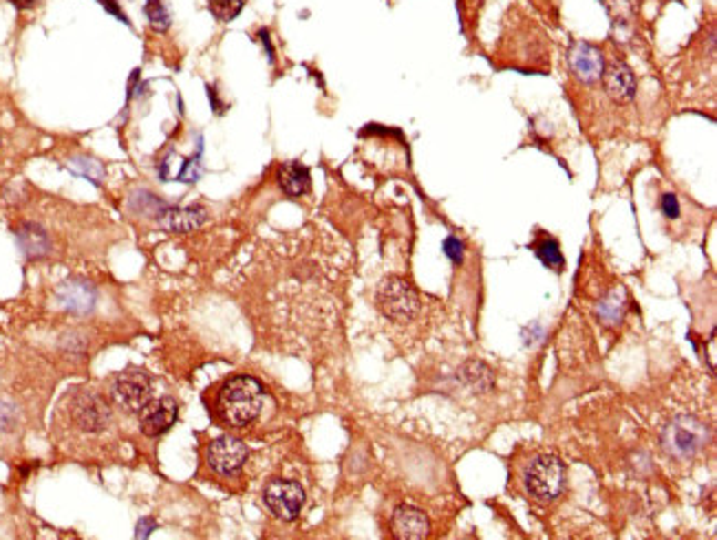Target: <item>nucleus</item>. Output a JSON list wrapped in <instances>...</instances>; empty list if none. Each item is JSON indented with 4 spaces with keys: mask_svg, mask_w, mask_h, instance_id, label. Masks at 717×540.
Instances as JSON below:
<instances>
[{
    "mask_svg": "<svg viewBox=\"0 0 717 540\" xmlns=\"http://www.w3.org/2000/svg\"><path fill=\"white\" fill-rule=\"evenodd\" d=\"M265 392L259 380L250 375H237L228 380L219 392V415L228 426L245 428L263 411Z\"/></svg>",
    "mask_w": 717,
    "mask_h": 540,
    "instance_id": "f257e3e1",
    "label": "nucleus"
},
{
    "mask_svg": "<svg viewBox=\"0 0 717 540\" xmlns=\"http://www.w3.org/2000/svg\"><path fill=\"white\" fill-rule=\"evenodd\" d=\"M709 439V430L695 417H675L662 430V448L675 459H691L698 450L704 448Z\"/></svg>",
    "mask_w": 717,
    "mask_h": 540,
    "instance_id": "f03ea898",
    "label": "nucleus"
},
{
    "mask_svg": "<svg viewBox=\"0 0 717 540\" xmlns=\"http://www.w3.org/2000/svg\"><path fill=\"white\" fill-rule=\"evenodd\" d=\"M375 302H378L380 311L389 320H395V322H408L420 311V296L405 278L397 276L384 278L380 282Z\"/></svg>",
    "mask_w": 717,
    "mask_h": 540,
    "instance_id": "7ed1b4c3",
    "label": "nucleus"
},
{
    "mask_svg": "<svg viewBox=\"0 0 717 540\" xmlns=\"http://www.w3.org/2000/svg\"><path fill=\"white\" fill-rule=\"evenodd\" d=\"M565 464L554 454H541L528 465L526 487L537 501H554L565 487Z\"/></svg>",
    "mask_w": 717,
    "mask_h": 540,
    "instance_id": "20e7f679",
    "label": "nucleus"
},
{
    "mask_svg": "<svg viewBox=\"0 0 717 540\" xmlns=\"http://www.w3.org/2000/svg\"><path fill=\"white\" fill-rule=\"evenodd\" d=\"M263 501L268 510L281 521H294L305 505V490L301 484L287 479L270 481L263 492Z\"/></svg>",
    "mask_w": 717,
    "mask_h": 540,
    "instance_id": "39448f33",
    "label": "nucleus"
},
{
    "mask_svg": "<svg viewBox=\"0 0 717 540\" xmlns=\"http://www.w3.org/2000/svg\"><path fill=\"white\" fill-rule=\"evenodd\" d=\"M153 397V380L144 371L128 369L113 382V400L128 413H139Z\"/></svg>",
    "mask_w": 717,
    "mask_h": 540,
    "instance_id": "423d86ee",
    "label": "nucleus"
},
{
    "mask_svg": "<svg viewBox=\"0 0 717 540\" xmlns=\"http://www.w3.org/2000/svg\"><path fill=\"white\" fill-rule=\"evenodd\" d=\"M248 461V445L234 437H219L208 445V465L217 474L232 476Z\"/></svg>",
    "mask_w": 717,
    "mask_h": 540,
    "instance_id": "0eeeda50",
    "label": "nucleus"
},
{
    "mask_svg": "<svg viewBox=\"0 0 717 540\" xmlns=\"http://www.w3.org/2000/svg\"><path fill=\"white\" fill-rule=\"evenodd\" d=\"M177 415H179V408H177V402L170 400V397L150 400L139 411L141 433H144L146 437H159V434L169 433V430L175 426Z\"/></svg>",
    "mask_w": 717,
    "mask_h": 540,
    "instance_id": "6e6552de",
    "label": "nucleus"
},
{
    "mask_svg": "<svg viewBox=\"0 0 717 540\" xmlns=\"http://www.w3.org/2000/svg\"><path fill=\"white\" fill-rule=\"evenodd\" d=\"M603 66V54H600L594 45H589V42H577V45L569 49V69H572V73L580 82L591 84L600 80Z\"/></svg>",
    "mask_w": 717,
    "mask_h": 540,
    "instance_id": "1a4fd4ad",
    "label": "nucleus"
},
{
    "mask_svg": "<svg viewBox=\"0 0 717 540\" xmlns=\"http://www.w3.org/2000/svg\"><path fill=\"white\" fill-rule=\"evenodd\" d=\"M603 82H605V91L614 102L627 104L636 97V77H633V71L625 62L614 60L609 65L603 66Z\"/></svg>",
    "mask_w": 717,
    "mask_h": 540,
    "instance_id": "9d476101",
    "label": "nucleus"
},
{
    "mask_svg": "<svg viewBox=\"0 0 717 540\" xmlns=\"http://www.w3.org/2000/svg\"><path fill=\"white\" fill-rule=\"evenodd\" d=\"M73 422L77 423L82 430H102L108 423V417H111V411H108L107 402L102 397L91 395V392H85L80 395L73 403Z\"/></svg>",
    "mask_w": 717,
    "mask_h": 540,
    "instance_id": "9b49d317",
    "label": "nucleus"
},
{
    "mask_svg": "<svg viewBox=\"0 0 717 540\" xmlns=\"http://www.w3.org/2000/svg\"><path fill=\"white\" fill-rule=\"evenodd\" d=\"M395 538L400 540H422L431 534V521L422 510L411 505H400L391 518Z\"/></svg>",
    "mask_w": 717,
    "mask_h": 540,
    "instance_id": "f8f14e48",
    "label": "nucleus"
},
{
    "mask_svg": "<svg viewBox=\"0 0 717 540\" xmlns=\"http://www.w3.org/2000/svg\"><path fill=\"white\" fill-rule=\"evenodd\" d=\"M206 221H208V212L199 206L170 208L159 217V223L164 225L166 229H170V232H179V234L195 232V229L201 228V225Z\"/></svg>",
    "mask_w": 717,
    "mask_h": 540,
    "instance_id": "ddd939ff",
    "label": "nucleus"
},
{
    "mask_svg": "<svg viewBox=\"0 0 717 540\" xmlns=\"http://www.w3.org/2000/svg\"><path fill=\"white\" fill-rule=\"evenodd\" d=\"M57 301L69 311L87 313L96 305V291L87 282H67L57 290Z\"/></svg>",
    "mask_w": 717,
    "mask_h": 540,
    "instance_id": "4468645a",
    "label": "nucleus"
},
{
    "mask_svg": "<svg viewBox=\"0 0 717 540\" xmlns=\"http://www.w3.org/2000/svg\"><path fill=\"white\" fill-rule=\"evenodd\" d=\"M279 186L287 197H302L312 188L310 170L302 164H298V161L282 164L279 168Z\"/></svg>",
    "mask_w": 717,
    "mask_h": 540,
    "instance_id": "2eb2a0df",
    "label": "nucleus"
},
{
    "mask_svg": "<svg viewBox=\"0 0 717 540\" xmlns=\"http://www.w3.org/2000/svg\"><path fill=\"white\" fill-rule=\"evenodd\" d=\"M18 240L20 248L29 259H40V256L49 251V239H46L45 229H40L38 225H23L18 232Z\"/></svg>",
    "mask_w": 717,
    "mask_h": 540,
    "instance_id": "dca6fc26",
    "label": "nucleus"
},
{
    "mask_svg": "<svg viewBox=\"0 0 717 540\" xmlns=\"http://www.w3.org/2000/svg\"><path fill=\"white\" fill-rule=\"evenodd\" d=\"M625 291L614 290L611 293H607V298H603V302L599 305V318L603 320L605 324H619L620 318L625 316Z\"/></svg>",
    "mask_w": 717,
    "mask_h": 540,
    "instance_id": "f3484780",
    "label": "nucleus"
},
{
    "mask_svg": "<svg viewBox=\"0 0 717 540\" xmlns=\"http://www.w3.org/2000/svg\"><path fill=\"white\" fill-rule=\"evenodd\" d=\"M146 18H149L150 27L157 31H166L170 27V14L164 7L161 0H146Z\"/></svg>",
    "mask_w": 717,
    "mask_h": 540,
    "instance_id": "a211bd4d",
    "label": "nucleus"
},
{
    "mask_svg": "<svg viewBox=\"0 0 717 540\" xmlns=\"http://www.w3.org/2000/svg\"><path fill=\"white\" fill-rule=\"evenodd\" d=\"M210 14L221 23H230L241 14L243 9V0H210Z\"/></svg>",
    "mask_w": 717,
    "mask_h": 540,
    "instance_id": "6ab92c4d",
    "label": "nucleus"
},
{
    "mask_svg": "<svg viewBox=\"0 0 717 540\" xmlns=\"http://www.w3.org/2000/svg\"><path fill=\"white\" fill-rule=\"evenodd\" d=\"M537 256L548 267H554V270L563 265V254H561V250H558V243L554 239H543L541 243L537 245Z\"/></svg>",
    "mask_w": 717,
    "mask_h": 540,
    "instance_id": "aec40b11",
    "label": "nucleus"
},
{
    "mask_svg": "<svg viewBox=\"0 0 717 540\" xmlns=\"http://www.w3.org/2000/svg\"><path fill=\"white\" fill-rule=\"evenodd\" d=\"M444 254H446L453 263H462V259H464L462 240L455 239V236H450V239L444 240Z\"/></svg>",
    "mask_w": 717,
    "mask_h": 540,
    "instance_id": "412c9836",
    "label": "nucleus"
},
{
    "mask_svg": "<svg viewBox=\"0 0 717 540\" xmlns=\"http://www.w3.org/2000/svg\"><path fill=\"white\" fill-rule=\"evenodd\" d=\"M73 170L85 172L91 181H97L99 177H102V168H99L97 164H93L91 159H76L73 161Z\"/></svg>",
    "mask_w": 717,
    "mask_h": 540,
    "instance_id": "4be33fe9",
    "label": "nucleus"
},
{
    "mask_svg": "<svg viewBox=\"0 0 717 540\" xmlns=\"http://www.w3.org/2000/svg\"><path fill=\"white\" fill-rule=\"evenodd\" d=\"M661 208H662L664 217H667V219H678L680 217V203H678V199L673 197V194H662Z\"/></svg>",
    "mask_w": 717,
    "mask_h": 540,
    "instance_id": "5701e85b",
    "label": "nucleus"
},
{
    "mask_svg": "<svg viewBox=\"0 0 717 540\" xmlns=\"http://www.w3.org/2000/svg\"><path fill=\"white\" fill-rule=\"evenodd\" d=\"M153 527H155V523H153V521H141V523H139V529H138V532H139L138 536H139V538H146V536H149V534H150L149 529H153Z\"/></svg>",
    "mask_w": 717,
    "mask_h": 540,
    "instance_id": "b1692460",
    "label": "nucleus"
},
{
    "mask_svg": "<svg viewBox=\"0 0 717 540\" xmlns=\"http://www.w3.org/2000/svg\"><path fill=\"white\" fill-rule=\"evenodd\" d=\"M12 3L15 5V7H20V9H25V7H31V5L36 3V0H12Z\"/></svg>",
    "mask_w": 717,
    "mask_h": 540,
    "instance_id": "393cba45",
    "label": "nucleus"
}]
</instances>
